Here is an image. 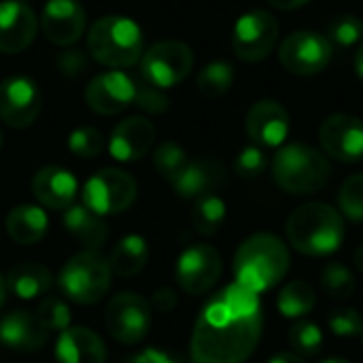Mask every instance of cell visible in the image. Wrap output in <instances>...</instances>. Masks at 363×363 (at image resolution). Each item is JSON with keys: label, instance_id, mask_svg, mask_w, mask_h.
<instances>
[{"label": "cell", "instance_id": "f5cc1de1", "mask_svg": "<svg viewBox=\"0 0 363 363\" xmlns=\"http://www.w3.org/2000/svg\"><path fill=\"white\" fill-rule=\"evenodd\" d=\"M362 342H363V334H362Z\"/></svg>", "mask_w": 363, "mask_h": 363}, {"label": "cell", "instance_id": "e0dca14e", "mask_svg": "<svg viewBox=\"0 0 363 363\" xmlns=\"http://www.w3.org/2000/svg\"><path fill=\"white\" fill-rule=\"evenodd\" d=\"M38 30V19L34 11L21 0L0 2V53H21L26 51Z\"/></svg>", "mask_w": 363, "mask_h": 363}, {"label": "cell", "instance_id": "7402d4cb", "mask_svg": "<svg viewBox=\"0 0 363 363\" xmlns=\"http://www.w3.org/2000/svg\"><path fill=\"white\" fill-rule=\"evenodd\" d=\"M57 363H104L106 345L89 328H66L55 347Z\"/></svg>", "mask_w": 363, "mask_h": 363}, {"label": "cell", "instance_id": "ee69618b", "mask_svg": "<svg viewBox=\"0 0 363 363\" xmlns=\"http://www.w3.org/2000/svg\"><path fill=\"white\" fill-rule=\"evenodd\" d=\"M274 9L281 11H294V9H302L304 4H308L311 0H268Z\"/></svg>", "mask_w": 363, "mask_h": 363}, {"label": "cell", "instance_id": "836d02e7", "mask_svg": "<svg viewBox=\"0 0 363 363\" xmlns=\"http://www.w3.org/2000/svg\"><path fill=\"white\" fill-rule=\"evenodd\" d=\"M219 300L236 315L240 317H251V315H259V296L257 291L249 289L247 285L240 283H232L230 287H225L219 294Z\"/></svg>", "mask_w": 363, "mask_h": 363}, {"label": "cell", "instance_id": "74e56055", "mask_svg": "<svg viewBox=\"0 0 363 363\" xmlns=\"http://www.w3.org/2000/svg\"><path fill=\"white\" fill-rule=\"evenodd\" d=\"M68 149L77 157H85V160L96 157L104 149V136H102V132L98 128H91V125L77 128L68 136Z\"/></svg>", "mask_w": 363, "mask_h": 363}, {"label": "cell", "instance_id": "2e32d148", "mask_svg": "<svg viewBox=\"0 0 363 363\" xmlns=\"http://www.w3.org/2000/svg\"><path fill=\"white\" fill-rule=\"evenodd\" d=\"M85 9L79 0H47L43 15H40V28L57 47L74 45L83 32H85Z\"/></svg>", "mask_w": 363, "mask_h": 363}, {"label": "cell", "instance_id": "7bdbcfd3", "mask_svg": "<svg viewBox=\"0 0 363 363\" xmlns=\"http://www.w3.org/2000/svg\"><path fill=\"white\" fill-rule=\"evenodd\" d=\"M177 302H179V298H177V294H174L170 287L157 289V291L153 294V298H151V306H153L157 313H170V311H174V308H177Z\"/></svg>", "mask_w": 363, "mask_h": 363}, {"label": "cell", "instance_id": "44dd1931", "mask_svg": "<svg viewBox=\"0 0 363 363\" xmlns=\"http://www.w3.org/2000/svg\"><path fill=\"white\" fill-rule=\"evenodd\" d=\"M47 336V328L30 311H11L0 319V342L13 351H38Z\"/></svg>", "mask_w": 363, "mask_h": 363}, {"label": "cell", "instance_id": "4dcf8cb0", "mask_svg": "<svg viewBox=\"0 0 363 363\" xmlns=\"http://www.w3.org/2000/svg\"><path fill=\"white\" fill-rule=\"evenodd\" d=\"M325 32H328L325 38L330 40L332 47L338 49L355 47L363 40V21L353 13H340L328 21Z\"/></svg>", "mask_w": 363, "mask_h": 363}, {"label": "cell", "instance_id": "b9f144b4", "mask_svg": "<svg viewBox=\"0 0 363 363\" xmlns=\"http://www.w3.org/2000/svg\"><path fill=\"white\" fill-rule=\"evenodd\" d=\"M123 363H187L183 362L181 357L168 353V351H162V349H145L140 351L138 355L125 359Z\"/></svg>", "mask_w": 363, "mask_h": 363}, {"label": "cell", "instance_id": "7dc6e473", "mask_svg": "<svg viewBox=\"0 0 363 363\" xmlns=\"http://www.w3.org/2000/svg\"><path fill=\"white\" fill-rule=\"evenodd\" d=\"M6 289H9V287H6V279L0 274V308L4 306V300H6Z\"/></svg>", "mask_w": 363, "mask_h": 363}, {"label": "cell", "instance_id": "c3c4849f", "mask_svg": "<svg viewBox=\"0 0 363 363\" xmlns=\"http://www.w3.org/2000/svg\"><path fill=\"white\" fill-rule=\"evenodd\" d=\"M355 266H357V270L363 274V245L357 249V253H355Z\"/></svg>", "mask_w": 363, "mask_h": 363}, {"label": "cell", "instance_id": "ba28073f", "mask_svg": "<svg viewBox=\"0 0 363 363\" xmlns=\"http://www.w3.org/2000/svg\"><path fill=\"white\" fill-rule=\"evenodd\" d=\"M194 68V51L181 40H162L149 47L140 57L143 81L168 89L187 79Z\"/></svg>", "mask_w": 363, "mask_h": 363}, {"label": "cell", "instance_id": "681fc988", "mask_svg": "<svg viewBox=\"0 0 363 363\" xmlns=\"http://www.w3.org/2000/svg\"><path fill=\"white\" fill-rule=\"evenodd\" d=\"M321 363H351V362H347V359H325V362H321Z\"/></svg>", "mask_w": 363, "mask_h": 363}, {"label": "cell", "instance_id": "d4e9b609", "mask_svg": "<svg viewBox=\"0 0 363 363\" xmlns=\"http://www.w3.org/2000/svg\"><path fill=\"white\" fill-rule=\"evenodd\" d=\"M47 213L34 204L15 206L6 215V232L17 245H34L47 234Z\"/></svg>", "mask_w": 363, "mask_h": 363}, {"label": "cell", "instance_id": "60d3db41", "mask_svg": "<svg viewBox=\"0 0 363 363\" xmlns=\"http://www.w3.org/2000/svg\"><path fill=\"white\" fill-rule=\"evenodd\" d=\"M134 104H138V108H143L145 113L160 115V113H166V111H168L170 100L166 98V94H164L160 87H153V85L147 83V81H138V83H136V98H134Z\"/></svg>", "mask_w": 363, "mask_h": 363}, {"label": "cell", "instance_id": "7c38bea8", "mask_svg": "<svg viewBox=\"0 0 363 363\" xmlns=\"http://www.w3.org/2000/svg\"><path fill=\"white\" fill-rule=\"evenodd\" d=\"M221 253L211 245H194L185 249L177 262V283L189 296L206 294L221 277Z\"/></svg>", "mask_w": 363, "mask_h": 363}, {"label": "cell", "instance_id": "f35d334b", "mask_svg": "<svg viewBox=\"0 0 363 363\" xmlns=\"http://www.w3.org/2000/svg\"><path fill=\"white\" fill-rule=\"evenodd\" d=\"M330 330L342 338H355L363 334V317L357 308H336L328 317Z\"/></svg>", "mask_w": 363, "mask_h": 363}, {"label": "cell", "instance_id": "30bf717a", "mask_svg": "<svg viewBox=\"0 0 363 363\" xmlns=\"http://www.w3.org/2000/svg\"><path fill=\"white\" fill-rule=\"evenodd\" d=\"M279 40V21L272 13L255 9L245 13L232 34L234 53L245 62H262L270 55Z\"/></svg>", "mask_w": 363, "mask_h": 363}, {"label": "cell", "instance_id": "f1b7e54d", "mask_svg": "<svg viewBox=\"0 0 363 363\" xmlns=\"http://www.w3.org/2000/svg\"><path fill=\"white\" fill-rule=\"evenodd\" d=\"M234 83V66L225 60L208 62L196 79V85L202 96L206 98H221L230 91Z\"/></svg>", "mask_w": 363, "mask_h": 363}, {"label": "cell", "instance_id": "4316f807", "mask_svg": "<svg viewBox=\"0 0 363 363\" xmlns=\"http://www.w3.org/2000/svg\"><path fill=\"white\" fill-rule=\"evenodd\" d=\"M111 270L119 277H134L138 274L149 262V245L143 236L130 234L117 242L111 253Z\"/></svg>", "mask_w": 363, "mask_h": 363}, {"label": "cell", "instance_id": "52a82bcc", "mask_svg": "<svg viewBox=\"0 0 363 363\" xmlns=\"http://www.w3.org/2000/svg\"><path fill=\"white\" fill-rule=\"evenodd\" d=\"M136 181L119 168H102L83 185V204L96 215H117L128 211L136 200Z\"/></svg>", "mask_w": 363, "mask_h": 363}, {"label": "cell", "instance_id": "4fadbf2b", "mask_svg": "<svg viewBox=\"0 0 363 363\" xmlns=\"http://www.w3.org/2000/svg\"><path fill=\"white\" fill-rule=\"evenodd\" d=\"M43 108V94L28 77H9L0 83V119L15 130L30 128Z\"/></svg>", "mask_w": 363, "mask_h": 363}, {"label": "cell", "instance_id": "1f68e13d", "mask_svg": "<svg viewBox=\"0 0 363 363\" xmlns=\"http://www.w3.org/2000/svg\"><path fill=\"white\" fill-rule=\"evenodd\" d=\"M321 287H323L325 296L342 302L355 294V277L345 264L330 262L321 272Z\"/></svg>", "mask_w": 363, "mask_h": 363}, {"label": "cell", "instance_id": "bcb514c9", "mask_svg": "<svg viewBox=\"0 0 363 363\" xmlns=\"http://www.w3.org/2000/svg\"><path fill=\"white\" fill-rule=\"evenodd\" d=\"M355 72H357V77L363 81V40L359 43V49L355 53Z\"/></svg>", "mask_w": 363, "mask_h": 363}, {"label": "cell", "instance_id": "9c48e42d", "mask_svg": "<svg viewBox=\"0 0 363 363\" xmlns=\"http://www.w3.org/2000/svg\"><path fill=\"white\" fill-rule=\"evenodd\" d=\"M151 304L132 291L117 294L104 311V325L108 334L121 345L140 342L151 330Z\"/></svg>", "mask_w": 363, "mask_h": 363}, {"label": "cell", "instance_id": "d590c367", "mask_svg": "<svg viewBox=\"0 0 363 363\" xmlns=\"http://www.w3.org/2000/svg\"><path fill=\"white\" fill-rule=\"evenodd\" d=\"M338 204L345 217L351 221H363V174H353L342 183Z\"/></svg>", "mask_w": 363, "mask_h": 363}, {"label": "cell", "instance_id": "cb8c5ba5", "mask_svg": "<svg viewBox=\"0 0 363 363\" xmlns=\"http://www.w3.org/2000/svg\"><path fill=\"white\" fill-rule=\"evenodd\" d=\"M64 228L85 247V249H100L108 240V228L100 215L89 211L85 204H72L64 213Z\"/></svg>", "mask_w": 363, "mask_h": 363}, {"label": "cell", "instance_id": "9a60e30c", "mask_svg": "<svg viewBox=\"0 0 363 363\" xmlns=\"http://www.w3.org/2000/svg\"><path fill=\"white\" fill-rule=\"evenodd\" d=\"M136 81L121 70H108L94 77L85 87V102L98 115H117L134 104Z\"/></svg>", "mask_w": 363, "mask_h": 363}, {"label": "cell", "instance_id": "6da1fadb", "mask_svg": "<svg viewBox=\"0 0 363 363\" xmlns=\"http://www.w3.org/2000/svg\"><path fill=\"white\" fill-rule=\"evenodd\" d=\"M262 313L240 317L219 296L204 306L191 334V363H245L262 338Z\"/></svg>", "mask_w": 363, "mask_h": 363}, {"label": "cell", "instance_id": "3957f363", "mask_svg": "<svg viewBox=\"0 0 363 363\" xmlns=\"http://www.w3.org/2000/svg\"><path fill=\"white\" fill-rule=\"evenodd\" d=\"M289 251L285 242L274 234H253L247 238L234 255L236 283L247 285L253 291L272 289L289 270Z\"/></svg>", "mask_w": 363, "mask_h": 363}, {"label": "cell", "instance_id": "f6af8a7d", "mask_svg": "<svg viewBox=\"0 0 363 363\" xmlns=\"http://www.w3.org/2000/svg\"><path fill=\"white\" fill-rule=\"evenodd\" d=\"M268 363H306L298 353H279Z\"/></svg>", "mask_w": 363, "mask_h": 363}, {"label": "cell", "instance_id": "5b68a950", "mask_svg": "<svg viewBox=\"0 0 363 363\" xmlns=\"http://www.w3.org/2000/svg\"><path fill=\"white\" fill-rule=\"evenodd\" d=\"M272 177L281 189L294 196H306L321 191L330 177L332 166L328 157L311 145L294 143L281 147L272 162Z\"/></svg>", "mask_w": 363, "mask_h": 363}, {"label": "cell", "instance_id": "5bb4252c", "mask_svg": "<svg viewBox=\"0 0 363 363\" xmlns=\"http://www.w3.org/2000/svg\"><path fill=\"white\" fill-rule=\"evenodd\" d=\"M321 145L328 155L345 164H357L363 160V121L357 115L334 113L319 130Z\"/></svg>", "mask_w": 363, "mask_h": 363}, {"label": "cell", "instance_id": "d6986e66", "mask_svg": "<svg viewBox=\"0 0 363 363\" xmlns=\"http://www.w3.org/2000/svg\"><path fill=\"white\" fill-rule=\"evenodd\" d=\"M155 143V128L147 117H128L113 128L108 151L119 162L143 160Z\"/></svg>", "mask_w": 363, "mask_h": 363}, {"label": "cell", "instance_id": "f546056e", "mask_svg": "<svg viewBox=\"0 0 363 363\" xmlns=\"http://www.w3.org/2000/svg\"><path fill=\"white\" fill-rule=\"evenodd\" d=\"M225 219V202L217 196H204L196 202L194 213H191V223L194 230L200 236H213L219 232Z\"/></svg>", "mask_w": 363, "mask_h": 363}, {"label": "cell", "instance_id": "ac0fdd59", "mask_svg": "<svg viewBox=\"0 0 363 363\" xmlns=\"http://www.w3.org/2000/svg\"><path fill=\"white\" fill-rule=\"evenodd\" d=\"M247 134L257 147H279L289 134V115L277 100H259L247 113Z\"/></svg>", "mask_w": 363, "mask_h": 363}, {"label": "cell", "instance_id": "603a6c76", "mask_svg": "<svg viewBox=\"0 0 363 363\" xmlns=\"http://www.w3.org/2000/svg\"><path fill=\"white\" fill-rule=\"evenodd\" d=\"M225 179V170L215 160H196L187 162L183 172L172 181L174 191L185 200H200L204 196H211L213 189H217Z\"/></svg>", "mask_w": 363, "mask_h": 363}, {"label": "cell", "instance_id": "8fae6325", "mask_svg": "<svg viewBox=\"0 0 363 363\" xmlns=\"http://www.w3.org/2000/svg\"><path fill=\"white\" fill-rule=\"evenodd\" d=\"M332 45L325 34L313 30H298L291 32L279 49L281 64L300 77H311L328 68L332 60Z\"/></svg>", "mask_w": 363, "mask_h": 363}, {"label": "cell", "instance_id": "816d5d0a", "mask_svg": "<svg viewBox=\"0 0 363 363\" xmlns=\"http://www.w3.org/2000/svg\"><path fill=\"white\" fill-rule=\"evenodd\" d=\"M21 2H30V0H21Z\"/></svg>", "mask_w": 363, "mask_h": 363}, {"label": "cell", "instance_id": "ffe728a7", "mask_svg": "<svg viewBox=\"0 0 363 363\" xmlns=\"http://www.w3.org/2000/svg\"><path fill=\"white\" fill-rule=\"evenodd\" d=\"M77 179L72 172L60 166H45L32 179V191L36 200L53 211H66L77 198Z\"/></svg>", "mask_w": 363, "mask_h": 363}, {"label": "cell", "instance_id": "8d00e7d4", "mask_svg": "<svg viewBox=\"0 0 363 363\" xmlns=\"http://www.w3.org/2000/svg\"><path fill=\"white\" fill-rule=\"evenodd\" d=\"M36 317L47 328V332H64L70 325V308L64 300H60L55 296H47L38 304Z\"/></svg>", "mask_w": 363, "mask_h": 363}, {"label": "cell", "instance_id": "484cf974", "mask_svg": "<svg viewBox=\"0 0 363 363\" xmlns=\"http://www.w3.org/2000/svg\"><path fill=\"white\" fill-rule=\"evenodd\" d=\"M51 272L36 262L17 264L6 277V287L21 300H34L45 296L51 289Z\"/></svg>", "mask_w": 363, "mask_h": 363}, {"label": "cell", "instance_id": "d6a6232c", "mask_svg": "<svg viewBox=\"0 0 363 363\" xmlns=\"http://www.w3.org/2000/svg\"><path fill=\"white\" fill-rule=\"evenodd\" d=\"M187 153L181 145L168 140V143H162L155 151H153V166L155 170L160 172V177H164L166 181H174L183 168L187 166Z\"/></svg>", "mask_w": 363, "mask_h": 363}, {"label": "cell", "instance_id": "e575fe53", "mask_svg": "<svg viewBox=\"0 0 363 363\" xmlns=\"http://www.w3.org/2000/svg\"><path fill=\"white\" fill-rule=\"evenodd\" d=\"M289 345L298 355L315 357L323 349V332L311 321H298L289 330Z\"/></svg>", "mask_w": 363, "mask_h": 363}, {"label": "cell", "instance_id": "8992f818", "mask_svg": "<svg viewBox=\"0 0 363 363\" xmlns=\"http://www.w3.org/2000/svg\"><path fill=\"white\" fill-rule=\"evenodd\" d=\"M111 281H113L111 262L96 249L79 251L64 264L60 272L62 291L72 302L83 306L98 304L108 294Z\"/></svg>", "mask_w": 363, "mask_h": 363}, {"label": "cell", "instance_id": "ab89813d", "mask_svg": "<svg viewBox=\"0 0 363 363\" xmlns=\"http://www.w3.org/2000/svg\"><path fill=\"white\" fill-rule=\"evenodd\" d=\"M266 166H268V157L257 145L245 147L234 162V168L242 179H257L259 174H264Z\"/></svg>", "mask_w": 363, "mask_h": 363}, {"label": "cell", "instance_id": "7a4b0ae2", "mask_svg": "<svg viewBox=\"0 0 363 363\" xmlns=\"http://www.w3.org/2000/svg\"><path fill=\"white\" fill-rule=\"evenodd\" d=\"M285 230L296 251L325 257L338 251L345 240V217L330 204L311 202L289 215Z\"/></svg>", "mask_w": 363, "mask_h": 363}, {"label": "cell", "instance_id": "f907efd6", "mask_svg": "<svg viewBox=\"0 0 363 363\" xmlns=\"http://www.w3.org/2000/svg\"><path fill=\"white\" fill-rule=\"evenodd\" d=\"M0 149H2V132H0Z\"/></svg>", "mask_w": 363, "mask_h": 363}, {"label": "cell", "instance_id": "83f0119b", "mask_svg": "<svg viewBox=\"0 0 363 363\" xmlns=\"http://www.w3.org/2000/svg\"><path fill=\"white\" fill-rule=\"evenodd\" d=\"M317 304L315 298V289L306 283V281H291L281 289V296L277 300L279 311L289 317V319H298V317H306Z\"/></svg>", "mask_w": 363, "mask_h": 363}, {"label": "cell", "instance_id": "277c9868", "mask_svg": "<svg viewBox=\"0 0 363 363\" xmlns=\"http://www.w3.org/2000/svg\"><path fill=\"white\" fill-rule=\"evenodd\" d=\"M87 49L96 62L111 70L134 66L145 49L140 26L123 15H106L89 28Z\"/></svg>", "mask_w": 363, "mask_h": 363}]
</instances>
